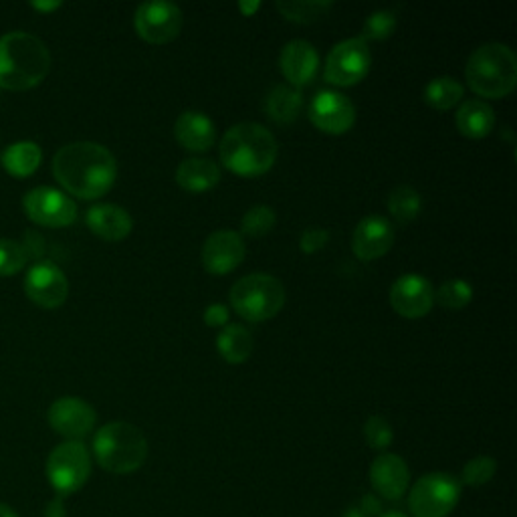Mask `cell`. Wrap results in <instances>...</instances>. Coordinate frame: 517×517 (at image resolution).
<instances>
[{
    "instance_id": "1",
    "label": "cell",
    "mask_w": 517,
    "mask_h": 517,
    "mask_svg": "<svg viewBox=\"0 0 517 517\" xmlns=\"http://www.w3.org/2000/svg\"><path fill=\"white\" fill-rule=\"evenodd\" d=\"M57 182L81 200H95L108 194L118 178L114 154L97 142H71L53 158Z\"/></svg>"
},
{
    "instance_id": "2",
    "label": "cell",
    "mask_w": 517,
    "mask_h": 517,
    "mask_svg": "<svg viewBox=\"0 0 517 517\" xmlns=\"http://www.w3.org/2000/svg\"><path fill=\"white\" fill-rule=\"evenodd\" d=\"M51 69L47 45L25 31L0 37V87L7 91H29L45 81Z\"/></svg>"
},
{
    "instance_id": "3",
    "label": "cell",
    "mask_w": 517,
    "mask_h": 517,
    "mask_svg": "<svg viewBox=\"0 0 517 517\" xmlns=\"http://www.w3.org/2000/svg\"><path fill=\"white\" fill-rule=\"evenodd\" d=\"M277 160L275 136L255 122L233 126L221 142V162L237 176L253 178L269 172Z\"/></svg>"
},
{
    "instance_id": "4",
    "label": "cell",
    "mask_w": 517,
    "mask_h": 517,
    "mask_svg": "<svg viewBox=\"0 0 517 517\" xmlns=\"http://www.w3.org/2000/svg\"><path fill=\"white\" fill-rule=\"evenodd\" d=\"M93 457L108 473L130 475L146 463L148 439L136 425L114 421L95 433Z\"/></svg>"
},
{
    "instance_id": "5",
    "label": "cell",
    "mask_w": 517,
    "mask_h": 517,
    "mask_svg": "<svg viewBox=\"0 0 517 517\" xmlns=\"http://www.w3.org/2000/svg\"><path fill=\"white\" fill-rule=\"evenodd\" d=\"M465 77L477 95L487 99L505 97L517 83V57L507 45H481L471 53L465 67Z\"/></svg>"
},
{
    "instance_id": "6",
    "label": "cell",
    "mask_w": 517,
    "mask_h": 517,
    "mask_svg": "<svg viewBox=\"0 0 517 517\" xmlns=\"http://www.w3.org/2000/svg\"><path fill=\"white\" fill-rule=\"evenodd\" d=\"M231 305L243 320L261 324L275 318L283 309L285 287L273 275L251 273L233 285Z\"/></svg>"
},
{
    "instance_id": "7",
    "label": "cell",
    "mask_w": 517,
    "mask_h": 517,
    "mask_svg": "<svg viewBox=\"0 0 517 517\" xmlns=\"http://www.w3.org/2000/svg\"><path fill=\"white\" fill-rule=\"evenodd\" d=\"M47 479L59 497H69L85 487L91 477V453L81 441L57 445L45 465Z\"/></svg>"
},
{
    "instance_id": "8",
    "label": "cell",
    "mask_w": 517,
    "mask_h": 517,
    "mask_svg": "<svg viewBox=\"0 0 517 517\" xmlns=\"http://www.w3.org/2000/svg\"><path fill=\"white\" fill-rule=\"evenodd\" d=\"M461 499V483L449 473H427L408 491L412 517H449Z\"/></svg>"
},
{
    "instance_id": "9",
    "label": "cell",
    "mask_w": 517,
    "mask_h": 517,
    "mask_svg": "<svg viewBox=\"0 0 517 517\" xmlns=\"http://www.w3.org/2000/svg\"><path fill=\"white\" fill-rule=\"evenodd\" d=\"M25 215L39 227L63 229L75 223L77 204L65 192L51 186H37L23 198Z\"/></svg>"
},
{
    "instance_id": "10",
    "label": "cell",
    "mask_w": 517,
    "mask_h": 517,
    "mask_svg": "<svg viewBox=\"0 0 517 517\" xmlns=\"http://www.w3.org/2000/svg\"><path fill=\"white\" fill-rule=\"evenodd\" d=\"M372 55L368 43L362 37L346 39L330 51L326 59V81L340 87H350L360 83L370 71Z\"/></svg>"
},
{
    "instance_id": "11",
    "label": "cell",
    "mask_w": 517,
    "mask_h": 517,
    "mask_svg": "<svg viewBox=\"0 0 517 517\" xmlns=\"http://www.w3.org/2000/svg\"><path fill=\"white\" fill-rule=\"evenodd\" d=\"M134 25L146 43L166 45L180 35L182 11L166 0H152L138 7Z\"/></svg>"
},
{
    "instance_id": "12",
    "label": "cell",
    "mask_w": 517,
    "mask_h": 517,
    "mask_svg": "<svg viewBox=\"0 0 517 517\" xmlns=\"http://www.w3.org/2000/svg\"><path fill=\"white\" fill-rule=\"evenodd\" d=\"M51 429L67 441L85 439L97 423L95 408L77 396H63L55 400L47 412Z\"/></svg>"
},
{
    "instance_id": "13",
    "label": "cell",
    "mask_w": 517,
    "mask_h": 517,
    "mask_svg": "<svg viewBox=\"0 0 517 517\" xmlns=\"http://www.w3.org/2000/svg\"><path fill=\"white\" fill-rule=\"evenodd\" d=\"M388 299L398 316L406 320H419L433 309L435 289L423 275L406 273L392 283Z\"/></svg>"
},
{
    "instance_id": "14",
    "label": "cell",
    "mask_w": 517,
    "mask_h": 517,
    "mask_svg": "<svg viewBox=\"0 0 517 517\" xmlns=\"http://www.w3.org/2000/svg\"><path fill=\"white\" fill-rule=\"evenodd\" d=\"M309 120L312 124L332 136H342L352 130L356 122V108L348 95L340 91H320L309 103Z\"/></svg>"
},
{
    "instance_id": "15",
    "label": "cell",
    "mask_w": 517,
    "mask_h": 517,
    "mask_svg": "<svg viewBox=\"0 0 517 517\" xmlns=\"http://www.w3.org/2000/svg\"><path fill=\"white\" fill-rule=\"evenodd\" d=\"M25 293L35 305L57 309L69 297V281L61 267L51 261H39L25 277Z\"/></svg>"
},
{
    "instance_id": "16",
    "label": "cell",
    "mask_w": 517,
    "mask_h": 517,
    "mask_svg": "<svg viewBox=\"0 0 517 517\" xmlns=\"http://www.w3.org/2000/svg\"><path fill=\"white\" fill-rule=\"evenodd\" d=\"M243 237L235 231H217L204 241L202 265L211 275H227L245 259Z\"/></svg>"
},
{
    "instance_id": "17",
    "label": "cell",
    "mask_w": 517,
    "mask_h": 517,
    "mask_svg": "<svg viewBox=\"0 0 517 517\" xmlns=\"http://www.w3.org/2000/svg\"><path fill=\"white\" fill-rule=\"evenodd\" d=\"M370 485L380 499H402L410 485V469L406 461L394 453H380L370 465Z\"/></svg>"
},
{
    "instance_id": "18",
    "label": "cell",
    "mask_w": 517,
    "mask_h": 517,
    "mask_svg": "<svg viewBox=\"0 0 517 517\" xmlns=\"http://www.w3.org/2000/svg\"><path fill=\"white\" fill-rule=\"evenodd\" d=\"M394 243V229L384 217H366L358 223L352 237V251L362 261L384 257Z\"/></svg>"
},
{
    "instance_id": "19",
    "label": "cell",
    "mask_w": 517,
    "mask_h": 517,
    "mask_svg": "<svg viewBox=\"0 0 517 517\" xmlns=\"http://www.w3.org/2000/svg\"><path fill=\"white\" fill-rule=\"evenodd\" d=\"M279 65L289 85L299 89L316 77L320 69V55L312 43L295 39L281 49Z\"/></svg>"
},
{
    "instance_id": "20",
    "label": "cell",
    "mask_w": 517,
    "mask_h": 517,
    "mask_svg": "<svg viewBox=\"0 0 517 517\" xmlns=\"http://www.w3.org/2000/svg\"><path fill=\"white\" fill-rule=\"evenodd\" d=\"M85 223L89 227V231L110 243H118L124 241L132 229H134V219L130 217V213L118 204H95L87 211L85 215Z\"/></svg>"
},
{
    "instance_id": "21",
    "label": "cell",
    "mask_w": 517,
    "mask_h": 517,
    "mask_svg": "<svg viewBox=\"0 0 517 517\" xmlns=\"http://www.w3.org/2000/svg\"><path fill=\"white\" fill-rule=\"evenodd\" d=\"M176 140L190 152H206L215 146L217 130L202 112H184L174 124Z\"/></svg>"
},
{
    "instance_id": "22",
    "label": "cell",
    "mask_w": 517,
    "mask_h": 517,
    "mask_svg": "<svg viewBox=\"0 0 517 517\" xmlns=\"http://www.w3.org/2000/svg\"><path fill=\"white\" fill-rule=\"evenodd\" d=\"M221 168L206 158H188L176 168V182L186 192H206L219 184Z\"/></svg>"
},
{
    "instance_id": "23",
    "label": "cell",
    "mask_w": 517,
    "mask_h": 517,
    "mask_svg": "<svg viewBox=\"0 0 517 517\" xmlns=\"http://www.w3.org/2000/svg\"><path fill=\"white\" fill-rule=\"evenodd\" d=\"M455 124L465 138L479 140L493 132L495 114L489 103H485L483 99H469L459 108L455 116Z\"/></svg>"
},
{
    "instance_id": "24",
    "label": "cell",
    "mask_w": 517,
    "mask_h": 517,
    "mask_svg": "<svg viewBox=\"0 0 517 517\" xmlns=\"http://www.w3.org/2000/svg\"><path fill=\"white\" fill-rule=\"evenodd\" d=\"M43 162V150L37 142L21 140L11 144L3 156H0V164L13 176V178H29L33 176Z\"/></svg>"
},
{
    "instance_id": "25",
    "label": "cell",
    "mask_w": 517,
    "mask_h": 517,
    "mask_svg": "<svg viewBox=\"0 0 517 517\" xmlns=\"http://www.w3.org/2000/svg\"><path fill=\"white\" fill-rule=\"evenodd\" d=\"M303 108V95L301 89L283 83L269 91L265 99V112L267 116L277 124H291L297 120Z\"/></svg>"
},
{
    "instance_id": "26",
    "label": "cell",
    "mask_w": 517,
    "mask_h": 517,
    "mask_svg": "<svg viewBox=\"0 0 517 517\" xmlns=\"http://www.w3.org/2000/svg\"><path fill=\"white\" fill-rule=\"evenodd\" d=\"M253 348H255L253 334L239 324L225 326L217 338V350L229 364L247 362L249 356L253 354Z\"/></svg>"
},
{
    "instance_id": "27",
    "label": "cell",
    "mask_w": 517,
    "mask_h": 517,
    "mask_svg": "<svg viewBox=\"0 0 517 517\" xmlns=\"http://www.w3.org/2000/svg\"><path fill=\"white\" fill-rule=\"evenodd\" d=\"M421 209H423L421 194L412 186H406V184L398 186L388 196V213L400 225H408L415 221L421 215Z\"/></svg>"
},
{
    "instance_id": "28",
    "label": "cell",
    "mask_w": 517,
    "mask_h": 517,
    "mask_svg": "<svg viewBox=\"0 0 517 517\" xmlns=\"http://www.w3.org/2000/svg\"><path fill=\"white\" fill-rule=\"evenodd\" d=\"M334 5L330 0H281L277 11L291 23L309 25L322 19Z\"/></svg>"
},
{
    "instance_id": "29",
    "label": "cell",
    "mask_w": 517,
    "mask_h": 517,
    "mask_svg": "<svg viewBox=\"0 0 517 517\" xmlns=\"http://www.w3.org/2000/svg\"><path fill=\"white\" fill-rule=\"evenodd\" d=\"M463 85L453 77H437L433 79L425 89V99L431 108L439 112H447L455 108L457 103L463 99Z\"/></svg>"
},
{
    "instance_id": "30",
    "label": "cell",
    "mask_w": 517,
    "mask_h": 517,
    "mask_svg": "<svg viewBox=\"0 0 517 517\" xmlns=\"http://www.w3.org/2000/svg\"><path fill=\"white\" fill-rule=\"evenodd\" d=\"M277 223V215L267 204H255L243 215L241 219V231L253 239L265 237L267 233L273 231Z\"/></svg>"
},
{
    "instance_id": "31",
    "label": "cell",
    "mask_w": 517,
    "mask_h": 517,
    "mask_svg": "<svg viewBox=\"0 0 517 517\" xmlns=\"http://www.w3.org/2000/svg\"><path fill=\"white\" fill-rule=\"evenodd\" d=\"M435 299L445 309H463L473 299V287L465 279H449L439 287Z\"/></svg>"
},
{
    "instance_id": "32",
    "label": "cell",
    "mask_w": 517,
    "mask_h": 517,
    "mask_svg": "<svg viewBox=\"0 0 517 517\" xmlns=\"http://www.w3.org/2000/svg\"><path fill=\"white\" fill-rule=\"evenodd\" d=\"M495 473H497V461L489 455H479L465 463L459 483L469 487H483L495 477Z\"/></svg>"
},
{
    "instance_id": "33",
    "label": "cell",
    "mask_w": 517,
    "mask_h": 517,
    "mask_svg": "<svg viewBox=\"0 0 517 517\" xmlns=\"http://www.w3.org/2000/svg\"><path fill=\"white\" fill-rule=\"evenodd\" d=\"M29 255L23 243L15 239H0V277H13L25 269Z\"/></svg>"
},
{
    "instance_id": "34",
    "label": "cell",
    "mask_w": 517,
    "mask_h": 517,
    "mask_svg": "<svg viewBox=\"0 0 517 517\" xmlns=\"http://www.w3.org/2000/svg\"><path fill=\"white\" fill-rule=\"evenodd\" d=\"M396 15L394 11H376L372 13L366 23H364V29H362V39L368 43V41H384L388 37H392V33L396 31Z\"/></svg>"
},
{
    "instance_id": "35",
    "label": "cell",
    "mask_w": 517,
    "mask_h": 517,
    "mask_svg": "<svg viewBox=\"0 0 517 517\" xmlns=\"http://www.w3.org/2000/svg\"><path fill=\"white\" fill-rule=\"evenodd\" d=\"M364 439L368 443V447L376 449V451H384L392 445L394 441V431H392V425L380 417V415H374L366 421L364 425Z\"/></svg>"
},
{
    "instance_id": "36",
    "label": "cell",
    "mask_w": 517,
    "mask_h": 517,
    "mask_svg": "<svg viewBox=\"0 0 517 517\" xmlns=\"http://www.w3.org/2000/svg\"><path fill=\"white\" fill-rule=\"evenodd\" d=\"M330 241V231L322 229V227H309L301 233V239H299V247L303 253L312 255V253H318L322 251Z\"/></svg>"
},
{
    "instance_id": "37",
    "label": "cell",
    "mask_w": 517,
    "mask_h": 517,
    "mask_svg": "<svg viewBox=\"0 0 517 517\" xmlns=\"http://www.w3.org/2000/svg\"><path fill=\"white\" fill-rule=\"evenodd\" d=\"M229 322V309L223 303H211L204 309V324L211 328H225Z\"/></svg>"
},
{
    "instance_id": "38",
    "label": "cell",
    "mask_w": 517,
    "mask_h": 517,
    "mask_svg": "<svg viewBox=\"0 0 517 517\" xmlns=\"http://www.w3.org/2000/svg\"><path fill=\"white\" fill-rule=\"evenodd\" d=\"M358 507L368 515V517H380L384 513V503L376 493H366L360 497Z\"/></svg>"
},
{
    "instance_id": "39",
    "label": "cell",
    "mask_w": 517,
    "mask_h": 517,
    "mask_svg": "<svg viewBox=\"0 0 517 517\" xmlns=\"http://www.w3.org/2000/svg\"><path fill=\"white\" fill-rule=\"evenodd\" d=\"M43 517H67V505L65 497L55 495L43 509Z\"/></svg>"
},
{
    "instance_id": "40",
    "label": "cell",
    "mask_w": 517,
    "mask_h": 517,
    "mask_svg": "<svg viewBox=\"0 0 517 517\" xmlns=\"http://www.w3.org/2000/svg\"><path fill=\"white\" fill-rule=\"evenodd\" d=\"M259 9H261L259 0H253V3H245V0H243V3H239V11H241L245 17H253V13L259 11Z\"/></svg>"
},
{
    "instance_id": "41",
    "label": "cell",
    "mask_w": 517,
    "mask_h": 517,
    "mask_svg": "<svg viewBox=\"0 0 517 517\" xmlns=\"http://www.w3.org/2000/svg\"><path fill=\"white\" fill-rule=\"evenodd\" d=\"M59 7H61V3H33V9H37L41 13H49V11H55Z\"/></svg>"
},
{
    "instance_id": "42",
    "label": "cell",
    "mask_w": 517,
    "mask_h": 517,
    "mask_svg": "<svg viewBox=\"0 0 517 517\" xmlns=\"http://www.w3.org/2000/svg\"><path fill=\"white\" fill-rule=\"evenodd\" d=\"M342 517H368L358 505H350L344 513H342Z\"/></svg>"
},
{
    "instance_id": "43",
    "label": "cell",
    "mask_w": 517,
    "mask_h": 517,
    "mask_svg": "<svg viewBox=\"0 0 517 517\" xmlns=\"http://www.w3.org/2000/svg\"><path fill=\"white\" fill-rule=\"evenodd\" d=\"M0 517H19V513L11 505L0 503Z\"/></svg>"
},
{
    "instance_id": "44",
    "label": "cell",
    "mask_w": 517,
    "mask_h": 517,
    "mask_svg": "<svg viewBox=\"0 0 517 517\" xmlns=\"http://www.w3.org/2000/svg\"><path fill=\"white\" fill-rule=\"evenodd\" d=\"M380 517H410V515H406L404 511H398V509H388Z\"/></svg>"
}]
</instances>
